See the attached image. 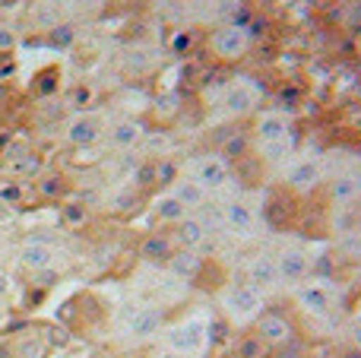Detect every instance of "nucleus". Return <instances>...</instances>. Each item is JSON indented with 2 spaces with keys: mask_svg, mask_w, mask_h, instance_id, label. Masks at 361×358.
Wrapping results in <instances>:
<instances>
[{
  "mask_svg": "<svg viewBox=\"0 0 361 358\" xmlns=\"http://www.w3.org/2000/svg\"><path fill=\"white\" fill-rule=\"evenodd\" d=\"M222 311L235 327H247L250 321H257V317L263 314V292L254 289L250 283L231 285L222 295Z\"/></svg>",
  "mask_w": 361,
  "mask_h": 358,
  "instance_id": "nucleus-1",
  "label": "nucleus"
},
{
  "mask_svg": "<svg viewBox=\"0 0 361 358\" xmlns=\"http://www.w3.org/2000/svg\"><path fill=\"white\" fill-rule=\"evenodd\" d=\"M165 342H169L171 352L184 358H200L206 349V323L197 321V317H187V321L165 330Z\"/></svg>",
  "mask_w": 361,
  "mask_h": 358,
  "instance_id": "nucleus-2",
  "label": "nucleus"
},
{
  "mask_svg": "<svg viewBox=\"0 0 361 358\" xmlns=\"http://www.w3.org/2000/svg\"><path fill=\"white\" fill-rule=\"evenodd\" d=\"M209 44H212V54L216 57H222V61H238V57H244L250 48V29L244 23H228L212 32Z\"/></svg>",
  "mask_w": 361,
  "mask_h": 358,
  "instance_id": "nucleus-3",
  "label": "nucleus"
},
{
  "mask_svg": "<svg viewBox=\"0 0 361 358\" xmlns=\"http://www.w3.org/2000/svg\"><path fill=\"white\" fill-rule=\"evenodd\" d=\"M102 137H105V124H102V118L92 111H80L76 118L67 121V127H63V140H67L70 146H80V149L95 146Z\"/></svg>",
  "mask_w": 361,
  "mask_h": 358,
  "instance_id": "nucleus-4",
  "label": "nucleus"
},
{
  "mask_svg": "<svg viewBox=\"0 0 361 358\" xmlns=\"http://www.w3.org/2000/svg\"><path fill=\"white\" fill-rule=\"evenodd\" d=\"M228 178H231V165L222 152H209V156H203L197 162V168H193V181H197L206 194L222 190L225 184H228Z\"/></svg>",
  "mask_w": 361,
  "mask_h": 358,
  "instance_id": "nucleus-5",
  "label": "nucleus"
},
{
  "mask_svg": "<svg viewBox=\"0 0 361 358\" xmlns=\"http://www.w3.org/2000/svg\"><path fill=\"white\" fill-rule=\"evenodd\" d=\"M222 222H225V228H228L235 238H250V235H254V228H257V213H254V206H250V203L228 200L222 206Z\"/></svg>",
  "mask_w": 361,
  "mask_h": 358,
  "instance_id": "nucleus-6",
  "label": "nucleus"
},
{
  "mask_svg": "<svg viewBox=\"0 0 361 358\" xmlns=\"http://www.w3.org/2000/svg\"><path fill=\"white\" fill-rule=\"evenodd\" d=\"M257 143H279V140L292 137V114L288 111H267L257 118L254 124Z\"/></svg>",
  "mask_w": 361,
  "mask_h": 358,
  "instance_id": "nucleus-7",
  "label": "nucleus"
},
{
  "mask_svg": "<svg viewBox=\"0 0 361 358\" xmlns=\"http://www.w3.org/2000/svg\"><path fill=\"white\" fill-rule=\"evenodd\" d=\"M276 266H279L282 283L298 285L301 279L307 276V270H311V260H307V254L301 251V247H282V251L276 254Z\"/></svg>",
  "mask_w": 361,
  "mask_h": 358,
  "instance_id": "nucleus-8",
  "label": "nucleus"
},
{
  "mask_svg": "<svg viewBox=\"0 0 361 358\" xmlns=\"http://www.w3.org/2000/svg\"><path fill=\"white\" fill-rule=\"evenodd\" d=\"M162 311L156 308V304H143V308H137L130 314V321H127V330H130L133 340H152V336L162 333Z\"/></svg>",
  "mask_w": 361,
  "mask_h": 358,
  "instance_id": "nucleus-9",
  "label": "nucleus"
},
{
  "mask_svg": "<svg viewBox=\"0 0 361 358\" xmlns=\"http://www.w3.org/2000/svg\"><path fill=\"white\" fill-rule=\"evenodd\" d=\"M257 336L263 340V346H286L292 340V323L286 321L282 314L269 311V314H260L257 317Z\"/></svg>",
  "mask_w": 361,
  "mask_h": 358,
  "instance_id": "nucleus-10",
  "label": "nucleus"
},
{
  "mask_svg": "<svg viewBox=\"0 0 361 358\" xmlns=\"http://www.w3.org/2000/svg\"><path fill=\"white\" fill-rule=\"evenodd\" d=\"M298 304L307 314H326L333 304V289L326 283H320V279L298 285Z\"/></svg>",
  "mask_w": 361,
  "mask_h": 358,
  "instance_id": "nucleus-11",
  "label": "nucleus"
},
{
  "mask_svg": "<svg viewBox=\"0 0 361 358\" xmlns=\"http://www.w3.org/2000/svg\"><path fill=\"white\" fill-rule=\"evenodd\" d=\"M247 283L254 285V289H260V292L276 289V285L282 283V279H279V266H276V257L260 254V257L250 260V264H247Z\"/></svg>",
  "mask_w": 361,
  "mask_h": 358,
  "instance_id": "nucleus-12",
  "label": "nucleus"
},
{
  "mask_svg": "<svg viewBox=\"0 0 361 358\" xmlns=\"http://www.w3.org/2000/svg\"><path fill=\"white\" fill-rule=\"evenodd\" d=\"M19 264H23L25 270H32V273L48 270V266H54V247H51L48 241L29 238L23 247H19Z\"/></svg>",
  "mask_w": 361,
  "mask_h": 358,
  "instance_id": "nucleus-13",
  "label": "nucleus"
},
{
  "mask_svg": "<svg viewBox=\"0 0 361 358\" xmlns=\"http://www.w3.org/2000/svg\"><path fill=\"white\" fill-rule=\"evenodd\" d=\"M254 105H257V92L247 86V82H231L222 95V108H225V114H231V118L247 114Z\"/></svg>",
  "mask_w": 361,
  "mask_h": 358,
  "instance_id": "nucleus-14",
  "label": "nucleus"
},
{
  "mask_svg": "<svg viewBox=\"0 0 361 358\" xmlns=\"http://www.w3.org/2000/svg\"><path fill=\"white\" fill-rule=\"evenodd\" d=\"M169 273L175 279H184V283H193V279L200 276V266H203V257H200L197 251H190V247H180L169 257Z\"/></svg>",
  "mask_w": 361,
  "mask_h": 358,
  "instance_id": "nucleus-15",
  "label": "nucleus"
},
{
  "mask_svg": "<svg viewBox=\"0 0 361 358\" xmlns=\"http://www.w3.org/2000/svg\"><path fill=\"white\" fill-rule=\"evenodd\" d=\"M108 140H111L114 149H130L143 140V124L137 118H118L108 127Z\"/></svg>",
  "mask_w": 361,
  "mask_h": 358,
  "instance_id": "nucleus-16",
  "label": "nucleus"
},
{
  "mask_svg": "<svg viewBox=\"0 0 361 358\" xmlns=\"http://www.w3.org/2000/svg\"><path fill=\"white\" fill-rule=\"evenodd\" d=\"M288 181V190H295V194H305V190H311L314 184L320 181V165L314 162V159H305V162L292 165L286 175Z\"/></svg>",
  "mask_w": 361,
  "mask_h": 358,
  "instance_id": "nucleus-17",
  "label": "nucleus"
},
{
  "mask_svg": "<svg viewBox=\"0 0 361 358\" xmlns=\"http://www.w3.org/2000/svg\"><path fill=\"white\" fill-rule=\"evenodd\" d=\"M206 222L197 219V216H187V219H180L175 226V241L180 247H190V251H197L200 245L206 241Z\"/></svg>",
  "mask_w": 361,
  "mask_h": 358,
  "instance_id": "nucleus-18",
  "label": "nucleus"
},
{
  "mask_svg": "<svg viewBox=\"0 0 361 358\" xmlns=\"http://www.w3.org/2000/svg\"><path fill=\"white\" fill-rule=\"evenodd\" d=\"M175 254V241L169 238V235H149V238H143V245H140V257L146 260V264H169V257Z\"/></svg>",
  "mask_w": 361,
  "mask_h": 358,
  "instance_id": "nucleus-19",
  "label": "nucleus"
},
{
  "mask_svg": "<svg viewBox=\"0 0 361 358\" xmlns=\"http://www.w3.org/2000/svg\"><path fill=\"white\" fill-rule=\"evenodd\" d=\"M171 194H175L187 209H200V206L206 203V197H209L197 181H193V178H178V181H175V190H171Z\"/></svg>",
  "mask_w": 361,
  "mask_h": 358,
  "instance_id": "nucleus-20",
  "label": "nucleus"
},
{
  "mask_svg": "<svg viewBox=\"0 0 361 358\" xmlns=\"http://www.w3.org/2000/svg\"><path fill=\"white\" fill-rule=\"evenodd\" d=\"M156 216H159L162 222H169V226H178L180 219H187V216H190V209H187L175 194H162V197L156 200Z\"/></svg>",
  "mask_w": 361,
  "mask_h": 358,
  "instance_id": "nucleus-21",
  "label": "nucleus"
},
{
  "mask_svg": "<svg viewBox=\"0 0 361 358\" xmlns=\"http://www.w3.org/2000/svg\"><path fill=\"white\" fill-rule=\"evenodd\" d=\"M13 352H16V358H44L48 355V340L42 333H25L13 342Z\"/></svg>",
  "mask_w": 361,
  "mask_h": 358,
  "instance_id": "nucleus-22",
  "label": "nucleus"
},
{
  "mask_svg": "<svg viewBox=\"0 0 361 358\" xmlns=\"http://www.w3.org/2000/svg\"><path fill=\"white\" fill-rule=\"evenodd\" d=\"M35 190H38V197H44V200H57V197H63L70 190V184H67V178L63 175L48 171V175H42L35 181Z\"/></svg>",
  "mask_w": 361,
  "mask_h": 358,
  "instance_id": "nucleus-23",
  "label": "nucleus"
},
{
  "mask_svg": "<svg viewBox=\"0 0 361 358\" xmlns=\"http://www.w3.org/2000/svg\"><path fill=\"white\" fill-rule=\"evenodd\" d=\"M6 171H10V178H19V181H25V178H38V171H42V159H38L35 152H25V156L6 162Z\"/></svg>",
  "mask_w": 361,
  "mask_h": 358,
  "instance_id": "nucleus-24",
  "label": "nucleus"
},
{
  "mask_svg": "<svg viewBox=\"0 0 361 358\" xmlns=\"http://www.w3.org/2000/svg\"><path fill=\"white\" fill-rule=\"evenodd\" d=\"M48 44H51V48H57V51L73 48V44H76V25L73 23L51 25V29H48Z\"/></svg>",
  "mask_w": 361,
  "mask_h": 358,
  "instance_id": "nucleus-25",
  "label": "nucleus"
},
{
  "mask_svg": "<svg viewBox=\"0 0 361 358\" xmlns=\"http://www.w3.org/2000/svg\"><path fill=\"white\" fill-rule=\"evenodd\" d=\"M61 219H63V226H70V228L86 226V222H89V206H86V203H80V200L63 203V206H61Z\"/></svg>",
  "mask_w": 361,
  "mask_h": 358,
  "instance_id": "nucleus-26",
  "label": "nucleus"
},
{
  "mask_svg": "<svg viewBox=\"0 0 361 358\" xmlns=\"http://www.w3.org/2000/svg\"><path fill=\"white\" fill-rule=\"evenodd\" d=\"M0 200L6 206H19L25 200V184L19 178H0Z\"/></svg>",
  "mask_w": 361,
  "mask_h": 358,
  "instance_id": "nucleus-27",
  "label": "nucleus"
},
{
  "mask_svg": "<svg viewBox=\"0 0 361 358\" xmlns=\"http://www.w3.org/2000/svg\"><path fill=\"white\" fill-rule=\"evenodd\" d=\"M140 206V194L133 187H124V190H118V194L111 197V209L114 213H133V209Z\"/></svg>",
  "mask_w": 361,
  "mask_h": 358,
  "instance_id": "nucleus-28",
  "label": "nucleus"
},
{
  "mask_svg": "<svg viewBox=\"0 0 361 358\" xmlns=\"http://www.w3.org/2000/svg\"><path fill=\"white\" fill-rule=\"evenodd\" d=\"M263 352H267V346H263L260 336H244L241 342H238V358H263Z\"/></svg>",
  "mask_w": 361,
  "mask_h": 358,
  "instance_id": "nucleus-29",
  "label": "nucleus"
},
{
  "mask_svg": "<svg viewBox=\"0 0 361 358\" xmlns=\"http://www.w3.org/2000/svg\"><path fill=\"white\" fill-rule=\"evenodd\" d=\"M133 181H137V187H152V184H159V162H143L133 171Z\"/></svg>",
  "mask_w": 361,
  "mask_h": 358,
  "instance_id": "nucleus-30",
  "label": "nucleus"
},
{
  "mask_svg": "<svg viewBox=\"0 0 361 358\" xmlns=\"http://www.w3.org/2000/svg\"><path fill=\"white\" fill-rule=\"evenodd\" d=\"M288 146H292V137L279 140V143H260V156L267 159V162H279V159L288 156Z\"/></svg>",
  "mask_w": 361,
  "mask_h": 358,
  "instance_id": "nucleus-31",
  "label": "nucleus"
},
{
  "mask_svg": "<svg viewBox=\"0 0 361 358\" xmlns=\"http://www.w3.org/2000/svg\"><path fill=\"white\" fill-rule=\"evenodd\" d=\"M333 197H336V200H349V197H355V184H352V178H336V181H333Z\"/></svg>",
  "mask_w": 361,
  "mask_h": 358,
  "instance_id": "nucleus-32",
  "label": "nucleus"
},
{
  "mask_svg": "<svg viewBox=\"0 0 361 358\" xmlns=\"http://www.w3.org/2000/svg\"><path fill=\"white\" fill-rule=\"evenodd\" d=\"M57 283V270L54 266H48V270H38V273H32V285H42V289H51V285Z\"/></svg>",
  "mask_w": 361,
  "mask_h": 358,
  "instance_id": "nucleus-33",
  "label": "nucleus"
},
{
  "mask_svg": "<svg viewBox=\"0 0 361 358\" xmlns=\"http://www.w3.org/2000/svg\"><path fill=\"white\" fill-rule=\"evenodd\" d=\"M35 23L44 25V29L57 25V10H54V4H48V6H42V10H35Z\"/></svg>",
  "mask_w": 361,
  "mask_h": 358,
  "instance_id": "nucleus-34",
  "label": "nucleus"
},
{
  "mask_svg": "<svg viewBox=\"0 0 361 358\" xmlns=\"http://www.w3.org/2000/svg\"><path fill=\"white\" fill-rule=\"evenodd\" d=\"M89 101H92V89L89 86H76V92L70 95V105H76V108H86Z\"/></svg>",
  "mask_w": 361,
  "mask_h": 358,
  "instance_id": "nucleus-35",
  "label": "nucleus"
},
{
  "mask_svg": "<svg viewBox=\"0 0 361 358\" xmlns=\"http://www.w3.org/2000/svg\"><path fill=\"white\" fill-rule=\"evenodd\" d=\"M13 48H16V32H13L10 25H0V54L13 51Z\"/></svg>",
  "mask_w": 361,
  "mask_h": 358,
  "instance_id": "nucleus-36",
  "label": "nucleus"
},
{
  "mask_svg": "<svg viewBox=\"0 0 361 358\" xmlns=\"http://www.w3.org/2000/svg\"><path fill=\"white\" fill-rule=\"evenodd\" d=\"M51 76H57V70L54 67H51V70H44V73L42 76H35V80H42V86H35V92H51V89H54V80H51Z\"/></svg>",
  "mask_w": 361,
  "mask_h": 358,
  "instance_id": "nucleus-37",
  "label": "nucleus"
},
{
  "mask_svg": "<svg viewBox=\"0 0 361 358\" xmlns=\"http://www.w3.org/2000/svg\"><path fill=\"white\" fill-rule=\"evenodd\" d=\"M25 152H29V146H25V143H10V146H6V152H4V162H13V159L25 156Z\"/></svg>",
  "mask_w": 361,
  "mask_h": 358,
  "instance_id": "nucleus-38",
  "label": "nucleus"
},
{
  "mask_svg": "<svg viewBox=\"0 0 361 358\" xmlns=\"http://www.w3.org/2000/svg\"><path fill=\"white\" fill-rule=\"evenodd\" d=\"M13 219H16V206H6V203L0 200V226H10Z\"/></svg>",
  "mask_w": 361,
  "mask_h": 358,
  "instance_id": "nucleus-39",
  "label": "nucleus"
},
{
  "mask_svg": "<svg viewBox=\"0 0 361 358\" xmlns=\"http://www.w3.org/2000/svg\"><path fill=\"white\" fill-rule=\"evenodd\" d=\"M178 171H175V165L171 162H159V181H171Z\"/></svg>",
  "mask_w": 361,
  "mask_h": 358,
  "instance_id": "nucleus-40",
  "label": "nucleus"
},
{
  "mask_svg": "<svg viewBox=\"0 0 361 358\" xmlns=\"http://www.w3.org/2000/svg\"><path fill=\"white\" fill-rule=\"evenodd\" d=\"M10 289H13V276L6 270H0V298H4Z\"/></svg>",
  "mask_w": 361,
  "mask_h": 358,
  "instance_id": "nucleus-41",
  "label": "nucleus"
},
{
  "mask_svg": "<svg viewBox=\"0 0 361 358\" xmlns=\"http://www.w3.org/2000/svg\"><path fill=\"white\" fill-rule=\"evenodd\" d=\"M152 358H184V355H178V352H171V349H159Z\"/></svg>",
  "mask_w": 361,
  "mask_h": 358,
  "instance_id": "nucleus-42",
  "label": "nucleus"
},
{
  "mask_svg": "<svg viewBox=\"0 0 361 358\" xmlns=\"http://www.w3.org/2000/svg\"><path fill=\"white\" fill-rule=\"evenodd\" d=\"M156 4H162V6H178V4H184V0H156Z\"/></svg>",
  "mask_w": 361,
  "mask_h": 358,
  "instance_id": "nucleus-43",
  "label": "nucleus"
},
{
  "mask_svg": "<svg viewBox=\"0 0 361 358\" xmlns=\"http://www.w3.org/2000/svg\"><path fill=\"white\" fill-rule=\"evenodd\" d=\"M352 340L358 342V349H361V327H355V333H352Z\"/></svg>",
  "mask_w": 361,
  "mask_h": 358,
  "instance_id": "nucleus-44",
  "label": "nucleus"
},
{
  "mask_svg": "<svg viewBox=\"0 0 361 358\" xmlns=\"http://www.w3.org/2000/svg\"><path fill=\"white\" fill-rule=\"evenodd\" d=\"M6 317H10V314H6V308H0V327L6 323Z\"/></svg>",
  "mask_w": 361,
  "mask_h": 358,
  "instance_id": "nucleus-45",
  "label": "nucleus"
},
{
  "mask_svg": "<svg viewBox=\"0 0 361 358\" xmlns=\"http://www.w3.org/2000/svg\"><path fill=\"white\" fill-rule=\"evenodd\" d=\"M48 4H54V6H57V4H63V0H48Z\"/></svg>",
  "mask_w": 361,
  "mask_h": 358,
  "instance_id": "nucleus-46",
  "label": "nucleus"
},
{
  "mask_svg": "<svg viewBox=\"0 0 361 358\" xmlns=\"http://www.w3.org/2000/svg\"><path fill=\"white\" fill-rule=\"evenodd\" d=\"M307 358H317V355H307Z\"/></svg>",
  "mask_w": 361,
  "mask_h": 358,
  "instance_id": "nucleus-47",
  "label": "nucleus"
}]
</instances>
